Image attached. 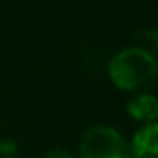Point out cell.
Here are the masks:
<instances>
[{"mask_svg":"<svg viewBox=\"0 0 158 158\" xmlns=\"http://www.w3.org/2000/svg\"><path fill=\"white\" fill-rule=\"evenodd\" d=\"M108 78L120 90H142L158 78V56L136 44L122 48L108 62Z\"/></svg>","mask_w":158,"mask_h":158,"instance_id":"cell-1","label":"cell"},{"mask_svg":"<svg viewBox=\"0 0 158 158\" xmlns=\"http://www.w3.org/2000/svg\"><path fill=\"white\" fill-rule=\"evenodd\" d=\"M78 158H132L122 132L108 124H92L78 142Z\"/></svg>","mask_w":158,"mask_h":158,"instance_id":"cell-2","label":"cell"},{"mask_svg":"<svg viewBox=\"0 0 158 158\" xmlns=\"http://www.w3.org/2000/svg\"><path fill=\"white\" fill-rule=\"evenodd\" d=\"M128 144L132 158H158V122L138 128Z\"/></svg>","mask_w":158,"mask_h":158,"instance_id":"cell-3","label":"cell"},{"mask_svg":"<svg viewBox=\"0 0 158 158\" xmlns=\"http://www.w3.org/2000/svg\"><path fill=\"white\" fill-rule=\"evenodd\" d=\"M126 112L138 122H158V98L148 92H138L126 102Z\"/></svg>","mask_w":158,"mask_h":158,"instance_id":"cell-4","label":"cell"},{"mask_svg":"<svg viewBox=\"0 0 158 158\" xmlns=\"http://www.w3.org/2000/svg\"><path fill=\"white\" fill-rule=\"evenodd\" d=\"M134 40L138 42L136 46H140L144 50L152 52L154 56H158V28H154V26L138 28L134 32Z\"/></svg>","mask_w":158,"mask_h":158,"instance_id":"cell-5","label":"cell"},{"mask_svg":"<svg viewBox=\"0 0 158 158\" xmlns=\"http://www.w3.org/2000/svg\"><path fill=\"white\" fill-rule=\"evenodd\" d=\"M20 146L14 138H0V158H18Z\"/></svg>","mask_w":158,"mask_h":158,"instance_id":"cell-6","label":"cell"},{"mask_svg":"<svg viewBox=\"0 0 158 158\" xmlns=\"http://www.w3.org/2000/svg\"><path fill=\"white\" fill-rule=\"evenodd\" d=\"M42 158H76V156L70 150H66V148H52V150H48Z\"/></svg>","mask_w":158,"mask_h":158,"instance_id":"cell-7","label":"cell"}]
</instances>
